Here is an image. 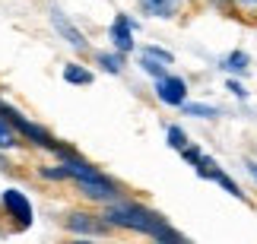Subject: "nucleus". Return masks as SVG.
<instances>
[{"instance_id":"1","label":"nucleus","mask_w":257,"mask_h":244,"mask_svg":"<svg viewBox=\"0 0 257 244\" xmlns=\"http://www.w3.org/2000/svg\"><path fill=\"white\" fill-rule=\"evenodd\" d=\"M102 216L111 222L114 228H124V231H137V235H146L153 241H162V244H184V235L175 231L165 216H159L156 209L143 206L137 200H114V203H105V212Z\"/></svg>"},{"instance_id":"2","label":"nucleus","mask_w":257,"mask_h":244,"mask_svg":"<svg viewBox=\"0 0 257 244\" xmlns=\"http://www.w3.org/2000/svg\"><path fill=\"white\" fill-rule=\"evenodd\" d=\"M0 114L10 121V127L19 133V136H26V140H32L35 146H42V149H51V152H57V155H64L67 152V146L61 143V140H54L51 133L45 130V127H38L35 121H29L23 111H16L13 105H7L4 99H0Z\"/></svg>"},{"instance_id":"3","label":"nucleus","mask_w":257,"mask_h":244,"mask_svg":"<svg viewBox=\"0 0 257 244\" xmlns=\"http://www.w3.org/2000/svg\"><path fill=\"white\" fill-rule=\"evenodd\" d=\"M76 184V190L83 193L86 200H92V203H114V200H121L124 197V187L117 181H111L108 174H102V171H92V174H86V178H76L73 181Z\"/></svg>"},{"instance_id":"4","label":"nucleus","mask_w":257,"mask_h":244,"mask_svg":"<svg viewBox=\"0 0 257 244\" xmlns=\"http://www.w3.org/2000/svg\"><path fill=\"white\" fill-rule=\"evenodd\" d=\"M64 228L67 231H73V235H86V238H108L114 231V225L108 222L105 216H95V212H83V209H76L67 216L64 222Z\"/></svg>"},{"instance_id":"5","label":"nucleus","mask_w":257,"mask_h":244,"mask_svg":"<svg viewBox=\"0 0 257 244\" xmlns=\"http://www.w3.org/2000/svg\"><path fill=\"white\" fill-rule=\"evenodd\" d=\"M0 200H4L7 216H10V219H16V225H19V228H29V225H32V216H35V212H32V203H29V197H26V193L19 190V187H7Z\"/></svg>"},{"instance_id":"6","label":"nucleus","mask_w":257,"mask_h":244,"mask_svg":"<svg viewBox=\"0 0 257 244\" xmlns=\"http://www.w3.org/2000/svg\"><path fill=\"white\" fill-rule=\"evenodd\" d=\"M156 99L162 105H172V108H181L187 102V83L175 73H165L162 80H156Z\"/></svg>"},{"instance_id":"7","label":"nucleus","mask_w":257,"mask_h":244,"mask_svg":"<svg viewBox=\"0 0 257 244\" xmlns=\"http://www.w3.org/2000/svg\"><path fill=\"white\" fill-rule=\"evenodd\" d=\"M134 19L127 16V13H117L114 16V23L108 26V35H111V45H114V51H121V54H131L137 42H134Z\"/></svg>"},{"instance_id":"8","label":"nucleus","mask_w":257,"mask_h":244,"mask_svg":"<svg viewBox=\"0 0 257 244\" xmlns=\"http://www.w3.org/2000/svg\"><path fill=\"white\" fill-rule=\"evenodd\" d=\"M51 26L57 29V35L64 38V42H70V48H76V51H89V42H86V35L76 29L70 19H67L61 10H51Z\"/></svg>"},{"instance_id":"9","label":"nucleus","mask_w":257,"mask_h":244,"mask_svg":"<svg viewBox=\"0 0 257 244\" xmlns=\"http://www.w3.org/2000/svg\"><path fill=\"white\" fill-rule=\"evenodd\" d=\"M187 0H140V10L153 19H175Z\"/></svg>"},{"instance_id":"10","label":"nucleus","mask_w":257,"mask_h":244,"mask_svg":"<svg viewBox=\"0 0 257 244\" xmlns=\"http://www.w3.org/2000/svg\"><path fill=\"white\" fill-rule=\"evenodd\" d=\"M219 67H222L225 73H232V76H244V73L251 70V57H248V51H238V48H235V51H229V54L222 57Z\"/></svg>"},{"instance_id":"11","label":"nucleus","mask_w":257,"mask_h":244,"mask_svg":"<svg viewBox=\"0 0 257 244\" xmlns=\"http://www.w3.org/2000/svg\"><path fill=\"white\" fill-rule=\"evenodd\" d=\"M95 64L102 67L105 73L117 76V73L124 70V54H121V51H98V54H95Z\"/></svg>"},{"instance_id":"12","label":"nucleus","mask_w":257,"mask_h":244,"mask_svg":"<svg viewBox=\"0 0 257 244\" xmlns=\"http://www.w3.org/2000/svg\"><path fill=\"white\" fill-rule=\"evenodd\" d=\"M181 111L187 118H200V121H216L219 118V108H216V105H203V102H184Z\"/></svg>"},{"instance_id":"13","label":"nucleus","mask_w":257,"mask_h":244,"mask_svg":"<svg viewBox=\"0 0 257 244\" xmlns=\"http://www.w3.org/2000/svg\"><path fill=\"white\" fill-rule=\"evenodd\" d=\"M64 80L70 86H89L92 83V73H89L83 64H67L64 67Z\"/></svg>"},{"instance_id":"14","label":"nucleus","mask_w":257,"mask_h":244,"mask_svg":"<svg viewBox=\"0 0 257 244\" xmlns=\"http://www.w3.org/2000/svg\"><path fill=\"white\" fill-rule=\"evenodd\" d=\"M140 67H143V73H150L153 80H162L165 73H169V64H162L159 57H150V54H143L140 57Z\"/></svg>"},{"instance_id":"15","label":"nucleus","mask_w":257,"mask_h":244,"mask_svg":"<svg viewBox=\"0 0 257 244\" xmlns=\"http://www.w3.org/2000/svg\"><path fill=\"white\" fill-rule=\"evenodd\" d=\"M19 146V133L10 127V121L0 114V149H16Z\"/></svg>"},{"instance_id":"16","label":"nucleus","mask_w":257,"mask_h":244,"mask_svg":"<svg viewBox=\"0 0 257 244\" xmlns=\"http://www.w3.org/2000/svg\"><path fill=\"white\" fill-rule=\"evenodd\" d=\"M165 136H169V146H172V149H178V152H181L184 146L191 143V140H187V133H184L178 124H169V130H165Z\"/></svg>"},{"instance_id":"17","label":"nucleus","mask_w":257,"mask_h":244,"mask_svg":"<svg viewBox=\"0 0 257 244\" xmlns=\"http://www.w3.org/2000/svg\"><path fill=\"white\" fill-rule=\"evenodd\" d=\"M235 13H244L248 19H257V0H232Z\"/></svg>"},{"instance_id":"18","label":"nucleus","mask_w":257,"mask_h":244,"mask_svg":"<svg viewBox=\"0 0 257 244\" xmlns=\"http://www.w3.org/2000/svg\"><path fill=\"white\" fill-rule=\"evenodd\" d=\"M143 54L159 57V61H162V64H169V67L175 64V54H172V51H165V48H156V45H146V48H143Z\"/></svg>"},{"instance_id":"19","label":"nucleus","mask_w":257,"mask_h":244,"mask_svg":"<svg viewBox=\"0 0 257 244\" xmlns=\"http://www.w3.org/2000/svg\"><path fill=\"white\" fill-rule=\"evenodd\" d=\"M225 86H229V92L235 95V99H241V102H244V99H248V89H244V86H241L238 80H235V76H232V80H229V83H225Z\"/></svg>"},{"instance_id":"20","label":"nucleus","mask_w":257,"mask_h":244,"mask_svg":"<svg viewBox=\"0 0 257 244\" xmlns=\"http://www.w3.org/2000/svg\"><path fill=\"white\" fill-rule=\"evenodd\" d=\"M216 7H222L225 13H235V7H232V0H216Z\"/></svg>"},{"instance_id":"21","label":"nucleus","mask_w":257,"mask_h":244,"mask_svg":"<svg viewBox=\"0 0 257 244\" xmlns=\"http://www.w3.org/2000/svg\"><path fill=\"white\" fill-rule=\"evenodd\" d=\"M248 171H251V178L257 181V162H248Z\"/></svg>"}]
</instances>
